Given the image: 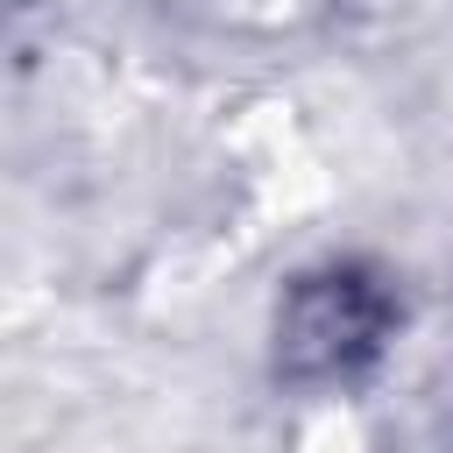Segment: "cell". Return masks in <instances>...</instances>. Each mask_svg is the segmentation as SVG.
Listing matches in <instances>:
<instances>
[{"instance_id": "obj_1", "label": "cell", "mask_w": 453, "mask_h": 453, "mask_svg": "<svg viewBox=\"0 0 453 453\" xmlns=\"http://www.w3.org/2000/svg\"><path fill=\"white\" fill-rule=\"evenodd\" d=\"M375 333H382V304L368 283L354 276H311L290 290V311H283V361L297 375H333V368H354L361 354H375Z\"/></svg>"}]
</instances>
